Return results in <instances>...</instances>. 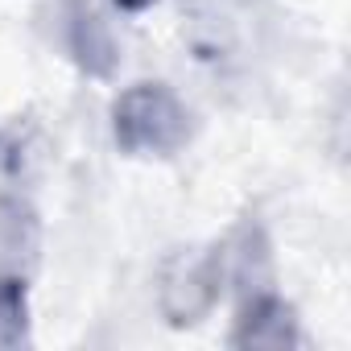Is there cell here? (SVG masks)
<instances>
[{"label":"cell","instance_id":"obj_1","mask_svg":"<svg viewBox=\"0 0 351 351\" xmlns=\"http://www.w3.org/2000/svg\"><path fill=\"white\" fill-rule=\"evenodd\" d=\"M112 136L128 157H173L195 136V112L169 83H132L112 104Z\"/></svg>","mask_w":351,"mask_h":351},{"label":"cell","instance_id":"obj_2","mask_svg":"<svg viewBox=\"0 0 351 351\" xmlns=\"http://www.w3.org/2000/svg\"><path fill=\"white\" fill-rule=\"evenodd\" d=\"M228 289V277H223V248L211 244V248H182L173 252L161 269V281H157V310L169 326H195L203 322L219 298Z\"/></svg>","mask_w":351,"mask_h":351},{"label":"cell","instance_id":"obj_3","mask_svg":"<svg viewBox=\"0 0 351 351\" xmlns=\"http://www.w3.org/2000/svg\"><path fill=\"white\" fill-rule=\"evenodd\" d=\"M261 17L252 0H195L186 17V46L215 71L244 66L256 50Z\"/></svg>","mask_w":351,"mask_h":351},{"label":"cell","instance_id":"obj_4","mask_svg":"<svg viewBox=\"0 0 351 351\" xmlns=\"http://www.w3.org/2000/svg\"><path fill=\"white\" fill-rule=\"evenodd\" d=\"M58 42L66 58L91 79H112L120 71V38L95 13L91 0H62L58 5Z\"/></svg>","mask_w":351,"mask_h":351},{"label":"cell","instance_id":"obj_5","mask_svg":"<svg viewBox=\"0 0 351 351\" xmlns=\"http://www.w3.org/2000/svg\"><path fill=\"white\" fill-rule=\"evenodd\" d=\"M298 343H302L298 314L277 289H261V293L240 298V314H236V326H232V347L285 351V347H298Z\"/></svg>","mask_w":351,"mask_h":351},{"label":"cell","instance_id":"obj_6","mask_svg":"<svg viewBox=\"0 0 351 351\" xmlns=\"http://www.w3.org/2000/svg\"><path fill=\"white\" fill-rule=\"evenodd\" d=\"M219 248H223V277L240 298L273 289V244L261 223L244 219Z\"/></svg>","mask_w":351,"mask_h":351},{"label":"cell","instance_id":"obj_7","mask_svg":"<svg viewBox=\"0 0 351 351\" xmlns=\"http://www.w3.org/2000/svg\"><path fill=\"white\" fill-rule=\"evenodd\" d=\"M42 223L25 195H0V273H21L38 261Z\"/></svg>","mask_w":351,"mask_h":351},{"label":"cell","instance_id":"obj_8","mask_svg":"<svg viewBox=\"0 0 351 351\" xmlns=\"http://www.w3.org/2000/svg\"><path fill=\"white\" fill-rule=\"evenodd\" d=\"M29 343V289L21 273H0V351Z\"/></svg>","mask_w":351,"mask_h":351},{"label":"cell","instance_id":"obj_9","mask_svg":"<svg viewBox=\"0 0 351 351\" xmlns=\"http://www.w3.org/2000/svg\"><path fill=\"white\" fill-rule=\"evenodd\" d=\"M112 5H116L120 13H145V9L157 5V0H112Z\"/></svg>","mask_w":351,"mask_h":351}]
</instances>
